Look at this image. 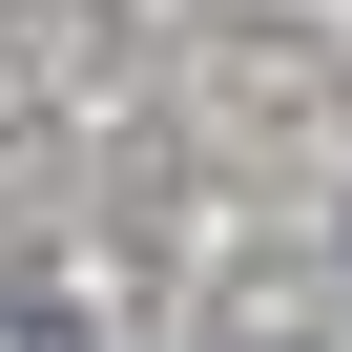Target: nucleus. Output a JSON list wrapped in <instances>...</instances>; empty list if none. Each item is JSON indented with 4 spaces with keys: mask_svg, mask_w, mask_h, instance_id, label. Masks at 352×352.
I'll list each match as a JSON object with an SVG mask.
<instances>
[{
    "mask_svg": "<svg viewBox=\"0 0 352 352\" xmlns=\"http://www.w3.org/2000/svg\"><path fill=\"white\" fill-rule=\"evenodd\" d=\"M0 352H83V331H63V311H42V290H0Z\"/></svg>",
    "mask_w": 352,
    "mask_h": 352,
    "instance_id": "obj_1",
    "label": "nucleus"
}]
</instances>
